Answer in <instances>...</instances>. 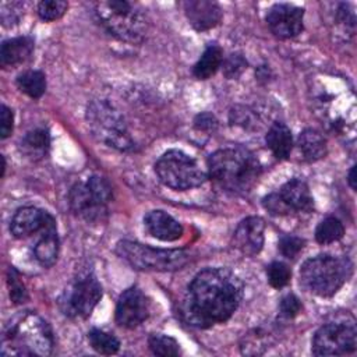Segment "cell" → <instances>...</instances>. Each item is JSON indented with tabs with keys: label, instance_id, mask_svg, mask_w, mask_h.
<instances>
[{
	"label": "cell",
	"instance_id": "cell-1",
	"mask_svg": "<svg viewBox=\"0 0 357 357\" xmlns=\"http://www.w3.org/2000/svg\"><path fill=\"white\" fill-rule=\"evenodd\" d=\"M243 298L241 280L226 268H206L188 286L183 312L198 328L227 321Z\"/></svg>",
	"mask_w": 357,
	"mask_h": 357
},
{
	"label": "cell",
	"instance_id": "cell-2",
	"mask_svg": "<svg viewBox=\"0 0 357 357\" xmlns=\"http://www.w3.org/2000/svg\"><path fill=\"white\" fill-rule=\"evenodd\" d=\"M208 172L225 191L245 194L258 181L261 165L251 151L243 146H230L218 149L208 158Z\"/></svg>",
	"mask_w": 357,
	"mask_h": 357
},
{
	"label": "cell",
	"instance_id": "cell-3",
	"mask_svg": "<svg viewBox=\"0 0 357 357\" xmlns=\"http://www.w3.org/2000/svg\"><path fill=\"white\" fill-rule=\"evenodd\" d=\"M53 346L49 324L31 311L10 319L1 336V356H49Z\"/></svg>",
	"mask_w": 357,
	"mask_h": 357
},
{
	"label": "cell",
	"instance_id": "cell-4",
	"mask_svg": "<svg viewBox=\"0 0 357 357\" xmlns=\"http://www.w3.org/2000/svg\"><path fill=\"white\" fill-rule=\"evenodd\" d=\"M102 26L120 40L141 42L148 31L146 14L139 4L127 0H105L93 4Z\"/></svg>",
	"mask_w": 357,
	"mask_h": 357
},
{
	"label": "cell",
	"instance_id": "cell-5",
	"mask_svg": "<svg viewBox=\"0 0 357 357\" xmlns=\"http://www.w3.org/2000/svg\"><path fill=\"white\" fill-rule=\"evenodd\" d=\"M351 272L347 258L322 254L307 259L300 269V283L319 297H331L344 284Z\"/></svg>",
	"mask_w": 357,
	"mask_h": 357
},
{
	"label": "cell",
	"instance_id": "cell-6",
	"mask_svg": "<svg viewBox=\"0 0 357 357\" xmlns=\"http://www.w3.org/2000/svg\"><path fill=\"white\" fill-rule=\"evenodd\" d=\"M86 121L92 135L98 141L121 152L134 149L135 145L123 114L107 100H92L86 109Z\"/></svg>",
	"mask_w": 357,
	"mask_h": 357
},
{
	"label": "cell",
	"instance_id": "cell-7",
	"mask_svg": "<svg viewBox=\"0 0 357 357\" xmlns=\"http://www.w3.org/2000/svg\"><path fill=\"white\" fill-rule=\"evenodd\" d=\"M116 254L139 271L172 272L181 269L190 259L184 250L153 248L137 241L121 240L116 245Z\"/></svg>",
	"mask_w": 357,
	"mask_h": 357
},
{
	"label": "cell",
	"instance_id": "cell-8",
	"mask_svg": "<svg viewBox=\"0 0 357 357\" xmlns=\"http://www.w3.org/2000/svg\"><path fill=\"white\" fill-rule=\"evenodd\" d=\"M112 185L105 177L91 176L85 183H75L68 192L71 211L88 220H102L107 213V204L112 201Z\"/></svg>",
	"mask_w": 357,
	"mask_h": 357
},
{
	"label": "cell",
	"instance_id": "cell-9",
	"mask_svg": "<svg viewBox=\"0 0 357 357\" xmlns=\"http://www.w3.org/2000/svg\"><path fill=\"white\" fill-rule=\"evenodd\" d=\"M155 173L166 187L177 191L198 187L206 178L198 162L178 149L165 152L155 163Z\"/></svg>",
	"mask_w": 357,
	"mask_h": 357
},
{
	"label": "cell",
	"instance_id": "cell-10",
	"mask_svg": "<svg viewBox=\"0 0 357 357\" xmlns=\"http://www.w3.org/2000/svg\"><path fill=\"white\" fill-rule=\"evenodd\" d=\"M102 298V286L92 273H81L74 278L57 303L60 311L68 318H86Z\"/></svg>",
	"mask_w": 357,
	"mask_h": 357
},
{
	"label": "cell",
	"instance_id": "cell-11",
	"mask_svg": "<svg viewBox=\"0 0 357 357\" xmlns=\"http://www.w3.org/2000/svg\"><path fill=\"white\" fill-rule=\"evenodd\" d=\"M357 347V329L353 317L324 324L312 337L314 356L351 354Z\"/></svg>",
	"mask_w": 357,
	"mask_h": 357
},
{
	"label": "cell",
	"instance_id": "cell-12",
	"mask_svg": "<svg viewBox=\"0 0 357 357\" xmlns=\"http://www.w3.org/2000/svg\"><path fill=\"white\" fill-rule=\"evenodd\" d=\"M303 20L304 10L287 3L273 4L266 13V24L269 29L275 36L282 39L294 38L301 33Z\"/></svg>",
	"mask_w": 357,
	"mask_h": 357
},
{
	"label": "cell",
	"instance_id": "cell-13",
	"mask_svg": "<svg viewBox=\"0 0 357 357\" xmlns=\"http://www.w3.org/2000/svg\"><path fill=\"white\" fill-rule=\"evenodd\" d=\"M149 315V303L138 287L124 290L116 305V322L123 328H137Z\"/></svg>",
	"mask_w": 357,
	"mask_h": 357
},
{
	"label": "cell",
	"instance_id": "cell-14",
	"mask_svg": "<svg viewBox=\"0 0 357 357\" xmlns=\"http://www.w3.org/2000/svg\"><path fill=\"white\" fill-rule=\"evenodd\" d=\"M52 226H56V220L49 212L36 206H24L14 213L10 231L17 238H25Z\"/></svg>",
	"mask_w": 357,
	"mask_h": 357
},
{
	"label": "cell",
	"instance_id": "cell-15",
	"mask_svg": "<svg viewBox=\"0 0 357 357\" xmlns=\"http://www.w3.org/2000/svg\"><path fill=\"white\" fill-rule=\"evenodd\" d=\"M264 230L265 223L261 218L248 216L237 225L233 233V245L241 254L254 257L259 254L264 247Z\"/></svg>",
	"mask_w": 357,
	"mask_h": 357
},
{
	"label": "cell",
	"instance_id": "cell-16",
	"mask_svg": "<svg viewBox=\"0 0 357 357\" xmlns=\"http://www.w3.org/2000/svg\"><path fill=\"white\" fill-rule=\"evenodd\" d=\"M183 8L188 22L197 31L215 28L222 20V8L216 1L188 0L183 3Z\"/></svg>",
	"mask_w": 357,
	"mask_h": 357
},
{
	"label": "cell",
	"instance_id": "cell-17",
	"mask_svg": "<svg viewBox=\"0 0 357 357\" xmlns=\"http://www.w3.org/2000/svg\"><path fill=\"white\" fill-rule=\"evenodd\" d=\"M144 223L155 238L162 241H174L183 236V226L165 211H151L145 215Z\"/></svg>",
	"mask_w": 357,
	"mask_h": 357
},
{
	"label": "cell",
	"instance_id": "cell-18",
	"mask_svg": "<svg viewBox=\"0 0 357 357\" xmlns=\"http://www.w3.org/2000/svg\"><path fill=\"white\" fill-rule=\"evenodd\" d=\"M278 194L287 205L290 212H310L314 208V199L310 188L301 178H291L286 181Z\"/></svg>",
	"mask_w": 357,
	"mask_h": 357
},
{
	"label": "cell",
	"instance_id": "cell-19",
	"mask_svg": "<svg viewBox=\"0 0 357 357\" xmlns=\"http://www.w3.org/2000/svg\"><path fill=\"white\" fill-rule=\"evenodd\" d=\"M33 50V40L29 36H18L7 39L0 47V64L1 67H13L24 63Z\"/></svg>",
	"mask_w": 357,
	"mask_h": 357
},
{
	"label": "cell",
	"instance_id": "cell-20",
	"mask_svg": "<svg viewBox=\"0 0 357 357\" xmlns=\"http://www.w3.org/2000/svg\"><path fill=\"white\" fill-rule=\"evenodd\" d=\"M265 142L278 159H287L293 149L291 131L282 121H276L269 127L265 135Z\"/></svg>",
	"mask_w": 357,
	"mask_h": 357
},
{
	"label": "cell",
	"instance_id": "cell-21",
	"mask_svg": "<svg viewBox=\"0 0 357 357\" xmlns=\"http://www.w3.org/2000/svg\"><path fill=\"white\" fill-rule=\"evenodd\" d=\"M59 248H60V241H59L56 226L47 227L42 231V237L38 240V243L33 247L35 259L42 266H46V268L52 266L57 261Z\"/></svg>",
	"mask_w": 357,
	"mask_h": 357
},
{
	"label": "cell",
	"instance_id": "cell-22",
	"mask_svg": "<svg viewBox=\"0 0 357 357\" xmlns=\"http://www.w3.org/2000/svg\"><path fill=\"white\" fill-rule=\"evenodd\" d=\"M297 145L307 162H317L326 155V141L317 130L305 128L298 135Z\"/></svg>",
	"mask_w": 357,
	"mask_h": 357
},
{
	"label": "cell",
	"instance_id": "cell-23",
	"mask_svg": "<svg viewBox=\"0 0 357 357\" xmlns=\"http://www.w3.org/2000/svg\"><path fill=\"white\" fill-rule=\"evenodd\" d=\"M223 61V52L218 45H209L199 60L192 67V74L198 79H208L211 78L218 68L222 66Z\"/></svg>",
	"mask_w": 357,
	"mask_h": 357
},
{
	"label": "cell",
	"instance_id": "cell-24",
	"mask_svg": "<svg viewBox=\"0 0 357 357\" xmlns=\"http://www.w3.org/2000/svg\"><path fill=\"white\" fill-rule=\"evenodd\" d=\"M49 145H50V137H49V131L45 128H35L26 132V135L21 141L22 151L33 159L45 156L49 149Z\"/></svg>",
	"mask_w": 357,
	"mask_h": 357
},
{
	"label": "cell",
	"instance_id": "cell-25",
	"mask_svg": "<svg viewBox=\"0 0 357 357\" xmlns=\"http://www.w3.org/2000/svg\"><path fill=\"white\" fill-rule=\"evenodd\" d=\"M17 86L28 96L38 99L46 91V77L42 71L28 70L17 77Z\"/></svg>",
	"mask_w": 357,
	"mask_h": 357
},
{
	"label": "cell",
	"instance_id": "cell-26",
	"mask_svg": "<svg viewBox=\"0 0 357 357\" xmlns=\"http://www.w3.org/2000/svg\"><path fill=\"white\" fill-rule=\"evenodd\" d=\"M344 234L343 223L335 218L328 216L324 220H321L315 229V240L319 244H331L337 240H340Z\"/></svg>",
	"mask_w": 357,
	"mask_h": 357
},
{
	"label": "cell",
	"instance_id": "cell-27",
	"mask_svg": "<svg viewBox=\"0 0 357 357\" xmlns=\"http://www.w3.org/2000/svg\"><path fill=\"white\" fill-rule=\"evenodd\" d=\"M88 340L92 346V349L100 354H116L120 349V340L109 332L100 331V329H91L88 332Z\"/></svg>",
	"mask_w": 357,
	"mask_h": 357
},
{
	"label": "cell",
	"instance_id": "cell-28",
	"mask_svg": "<svg viewBox=\"0 0 357 357\" xmlns=\"http://www.w3.org/2000/svg\"><path fill=\"white\" fill-rule=\"evenodd\" d=\"M148 346L153 354L162 357L177 356L180 353L178 343L173 337L166 335H152L148 339Z\"/></svg>",
	"mask_w": 357,
	"mask_h": 357
},
{
	"label": "cell",
	"instance_id": "cell-29",
	"mask_svg": "<svg viewBox=\"0 0 357 357\" xmlns=\"http://www.w3.org/2000/svg\"><path fill=\"white\" fill-rule=\"evenodd\" d=\"M68 4L61 0H43L38 4V15L43 21H56L64 15Z\"/></svg>",
	"mask_w": 357,
	"mask_h": 357
},
{
	"label": "cell",
	"instance_id": "cell-30",
	"mask_svg": "<svg viewBox=\"0 0 357 357\" xmlns=\"http://www.w3.org/2000/svg\"><path fill=\"white\" fill-rule=\"evenodd\" d=\"M266 276H268V282L272 287L280 289L290 282L291 272L286 264L275 261L266 268Z\"/></svg>",
	"mask_w": 357,
	"mask_h": 357
},
{
	"label": "cell",
	"instance_id": "cell-31",
	"mask_svg": "<svg viewBox=\"0 0 357 357\" xmlns=\"http://www.w3.org/2000/svg\"><path fill=\"white\" fill-rule=\"evenodd\" d=\"M7 283H8V289H10V298L14 304H22L26 301L28 298V293L26 289L24 286V283L21 282L20 273L11 266L7 271Z\"/></svg>",
	"mask_w": 357,
	"mask_h": 357
},
{
	"label": "cell",
	"instance_id": "cell-32",
	"mask_svg": "<svg viewBox=\"0 0 357 357\" xmlns=\"http://www.w3.org/2000/svg\"><path fill=\"white\" fill-rule=\"evenodd\" d=\"M222 66H223L222 68H223L225 77L229 79H234V78H238L243 74V71L247 68V60L243 57V54L233 53L222 61Z\"/></svg>",
	"mask_w": 357,
	"mask_h": 357
},
{
	"label": "cell",
	"instance_id": "cell-33",
	"mask_svg": "<svg viewBox=\"0 0 357 357\" xmlns=\"http://www.w3.org/2000/svg\"><path fill=\"white\" fill-rule=\"evenodd\" d=\"M257 116L252 110L244 106H236L230 112V123L243 128H251L255 126Z\"/></svg>",
	"mask_w": 357,
	"mask_h": 357
},
{
	"label": "cell",
	"instance_id": "cell-34",
	"mask_svg": "<svg viewBox=\"0 0 357 357\" xmlns=\"http://www.w3.org/2000/svg\"><path fill=\"white\" fill-rule=\"evenodd\" d=\"M305 241L296 236H283L279 240V250L287 258H294L303 248Z\"/></svg>",
	"mask_w": 357,
	"mask_h": 357
},
{
	"label": "cell",
	"instance_id": "cell-35",
	"mask_svg": "<svg viewBox=\"0 0 357 357\" xmlns=\"http://www.w3.org/2000/svg\"><path fill=\"white\" fill-rule=\"evenodd\" d=\"M262 205L272 215H287V213H290V209L287 208V205L283 202V199L280 198V195L278 192H272V194L264 197Z\"/></svg>",
	"mask_w": 357,
	"mask_h": 357
},
{
	"label": "cell",
	"instance_id": "cell-36",
	"mask_svg": "<svg viewBox=\"0 0 357 357\" xmlns=\"http://www.w3.org/2000/svg\"><path fill=\"white\" fill-rule=\"evenodd\" d=\"M280 314L286 318H294L301 311V303L294 294H286L279 304Z\"/></svg>",
	"mask_w": 357,
	"mask_h": 357
},
{
	"label": "cell",
	"instance_id": "cell-37",
	"mask_svg": "<svg viewBox=\"0 0 357 357\" xmlns=\"http://www.w3.org/2000/svg\"><path fill=\"white\" fill-rule=\"evenodd\" d=\"M13 126H14L13 110L10 107H7L6 105H3L1 106V124H0V135L3 139L11 134Z\"/></svg>",
	"mask_w": 357,
	"mask_h": 357
},
{
	"label": "cell",
	"instance_id": "cell-38",
	"mask_svg": "<svg viewBox=\"0 0 357 357\" xmlns=\"http://www.w3.org/2000/svg\"><path fill=\"white\" fill-rule=\"evenodd\" d=\"M194 126L199 131H213L218 126V120L211 113H199L194 120Z\"/></svg>",
	"mask_w": 357,
	"mask_h": 357
},
{
	"label": "cell",
	"instance_id": "cell-39",
	"mask_svg": "<svg viewBox=\"0 0 357 357\" xmlns=\"http://www.w3.org/2000/svg\"><path fill=\"white\" fill-rule=\"evenodd\" d=\"M347 181H349V185L351 187V190L356 191L357 188V178H356V166H351L350 172H349V176H347Z\"/></svg>",
	"mask_w": 357,
	"mask_h": 357
},
{
	"label": "cell",
	"instance_id": "cell-40",
	"mask_svg": "<svg viewBox=\"0 0 357 357\" xmlns=\"http://www.w3.org/2000/svg\"><path fill=\"white\" fill-rule=\"evenodd\" d=\"M4 170H6V160H4V156H1V176H4Z\"/></svg>",
	"mask_w": 357,
	"mask_h": 357
}]
</instances>
